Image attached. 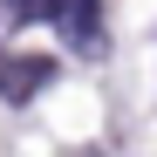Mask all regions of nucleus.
<instances>
[{
	"instance_id": "obj_1",
	"label": "nucleus",
	"mask_w": 157,
	"mask_h": 157,
	"mask_svg": "<svg viewBox=\"0 0 157 157\" xmlns=\"http://www.w3.org/2000/svg\"><path fill=\"white\" fill-rule=\"evenodd\" d=\"M41 82H48V62H34V55H0V96H7V102H28Z\"/></svg>"
},
{
	"instance_id": "obj_2",
	"label": "nucleus",
	"mask_w": 157,
	"mask_h": 157,
	"mask_svg": "<svg viewBox=\"0 0 157 157\" xmlns=\"http://www.w3.org/2000/svg\"><path fill=\"white\" fill-rule=\"evenodd\" d=\"M55 7H62V0H7L14 21H41V14H55Z\"/></svg>"
}]
</instances>
